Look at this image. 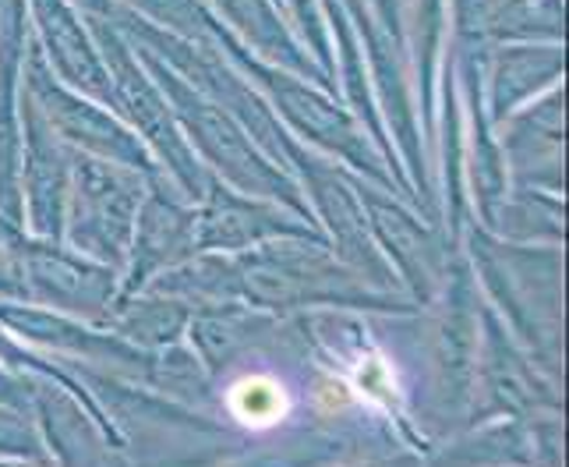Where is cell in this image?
Returning <instances> with one entry per match:
<instances>
[{
	"instance_id": "1",
	"label": "cell",
	"mask_w": 569,
	"mask_h": 467,
	"mask_svg": "<svg viewBox=\"0 0 569 467\" xmlns=\"http://www.w3.org/2000/svg\"><path fill=\"white\" fill-rule=\"evenodd\" d=\"M230 407L244 425L262 428V425H272L287 415V394L280 382L254 376V379H241L230 389Z\"/></svg>"
}]
</instances>
